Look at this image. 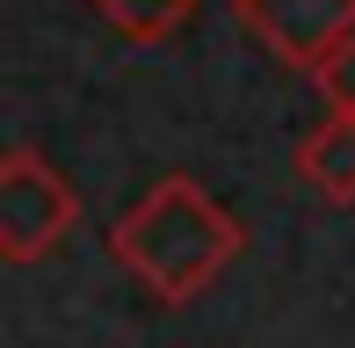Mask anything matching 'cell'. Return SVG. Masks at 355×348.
<instances>
[{
	"label": "cell",
	"instance_id": "cell-1",
	"mask_svg": "<svg viewBox=\"0 0 355 348\" xmlns=\"http://www.w3.org/2000/svg\"><path fill=\"white\" fill-rule=\"evenodd\" d=\"M109 261L138 283L153 305H196L203 290L247 254V225L196 182V174H159L131 211L109 225Z\"/></svg>",
	"mask_w": 355,
	"mask_h": 348
},
{
	"label": "cell",
	"instance_id": "cell-2",
	"mask_svg": "<svg viewBox=\"0 0 355 348\" xmlns=\"http://www.w3.org/2000/svg\"><path fill=\"white\" fill-rule=\"evenodd\" d=\"M73 232H80V189L37 146H8L0 153V261L29 268L58 254Z\"/></svg>",
	"mask_w": 355,
	"mask_h": 348
},
{
	"label": "cell",
	"instance_id": "cell-3",
	"mask_svg": "<svg viewBox=\"0 0 355 348\" xmlns=\"http://www.w3.org/2000/svg\"><path fill=\"white\" fill-rule=\"evenodd\" d=\"M232 8L254 29V44L290 73H312L355 37V0H232Z\"/></svg>",
	"mask_w": 355,
	"mask_h": 348
},
{
	"label": "cell",
	"instance_id": "cell-4",
	"mask_svg": "<svg viewBox=\"0 0 355 348\" xmlns=\"http://www.w3.org/2000/svg\"><path fill=\"white\" fill-rule=\"evenodd\" d=\"M297 174L334 211H355V116H334L327 109V123L304 131V146H297Z\"/></svg>",
	"mask_w": 355,
	"mask_h": 348
},
{
	"label": "cell",
	"instance_id": "cell-5",
	"mask_svg": "<svg viewBox=\"0 0 355 348\" xmlns=\"http://www.w3.org/2000/svg\"><path fill=\"white\" fill-rule=\"evenodd\" d=\"M87 8L131 44H167V37H182V29L196 22L203 0H87Z\"/></svg>",
	"mask_w": 355,
	"mask_h": 348
},
{
	"label": "cell",
	"instance_id": "cell-6",
	"mask_svg": "<svg viewBox=\"0 0 355 348\" xmlns=\"http://www.w3.org/2000/svg\"><path fill=\"white\" fill-rule=\"evenodd\" d=\"M312 87H319V102H327L334 116H355V37L312 66Z\"/></svg>",
	"mask_w": 355,
	"mask_h": 348
}]
</instances>
